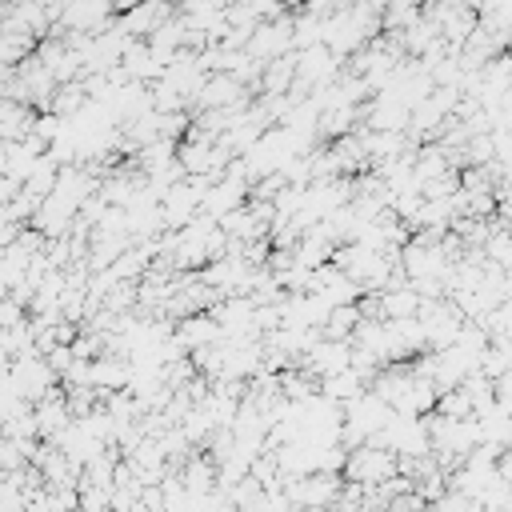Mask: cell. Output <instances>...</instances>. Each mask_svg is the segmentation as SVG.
I'll return each instance as SVG.
<instances>
[{"label": "cell", "instance_id": "6da1fadb", "mask_svg": "<svg viewBox=\"0 0 512 512\" xmlns=\"http://www.w3.org/2000/svg\"><path fill=\"white\" fill-rule=\"evenodd\" d=\"M308 44H320V16L300 8L292 16V48H308Z\"/></svg>", "mask_w": 512, "mask_h": 512}]
</instances>
